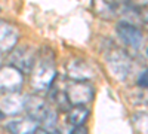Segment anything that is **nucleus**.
<instances>
[{
	"label": "nucleus",
	"mask_w": 148,
	"mask_h": 134,
	"mask_svg": "<svg viewBox=\"0 0 148 134\" xmlns=\"http://www.w3.org/2000/svg\"><path fill=\"white\" fill-rule=\"evenodd\" d=\"M24 110L27 112L28 118L36 121L37 124H42L46 128H52L56 124V113L52 110V107L42 95L34 94L25 97Z\"/></svg>",
	"instance_id": "obj_1"
},
{
	"label": "nucleus",
	"mask_w": 148,
	"mask_h": 134,
	"mask_svg": "<svg viewBox=\"0 0 148 134\" xmlns=\"http://www.w3.org/2000/svg\"><path fill=\"white\" fill-rule=\"evenodd\" d=\"M55 76H56V70H55L53 58L42 55L33 67L31 83L37 91H46L52 87Z\"/></svg>",
	"instance_id": "obj_2"
},
{
	"label": "nucleus",
	"mask_w": 148,
	"mask_h": 134,
	"mask_svg": "<svg viewBox=\"0 0 148 134\" xmlns=\"http://www.w3.org/2000/svg\"><path fill=\"white\" fill-rule=\"evenodd\" d=\"M64 92L71 106H84L93 99L95 90L88 81H70Z\"/></svg>",
	"instance_id": "obj_3"
},
{
	"label": "nucleus",
	"mask_w": 148,
	"mask_h": 134,
	"mask_svg": "<svg viewBox=\"0 0 148 134\" xmlns=\"http://www.w3.org/2000/svg\"><path fill=\"white\" fill-rule=\"evenodd\" d=\"M105 61L110 66L111 73L120 81H125L129 75V70L132 67L130 57L120 48H111L105 55Z\"/></svg>",
	"instance_id": "obj_4"
},
{
	"label": "nucleus",
	"mask_w": 148,
	"mask_h": 134,
	"mask_svg": "<svg viewBox=\"0 0 148 134\" xmlns=\"http://www.w3.org/2000/svg\"><path fill=\"white\" fill-rule=\"evenodd\" d=\"M117 33L120 36L121 42L126 46H129L130 49H133V51L144 49L145 39H144V34L138 26H132V24H127L125 21H120L117 24Z\"/></svg>",
	"instance_id": "obj_5"
},
{
	"label": "nucleus",
	"mask_w": 148,
	"mask_h": 134,
	"mask_svg": "<svg viewBox=\"0 0 148 134\" xmlns=\"http://www.w3.org/2000/svg\"><path fill=\"white\" fill-rule=\"evenodd\" d=\"M37 61L36 52L31 49L30 46H19L14 48V52L10 55V63L12 67H15L21 73H28L33 70L34 64Z\"/></svg>",
	"instance_id": "obj_6"
},
{
	"label": "nucleus",
	"mask_w": 148,
	"mask_h": 134,
	"mask_svg": "<svg viewBox=\"0 0 148 134\" xmlns=\"http://www.w3.org/2000/svg\"><path fill=\"white\" fill-rule=\"evenodd\" d=\"M24 83V76L15 67H5L0 69V91L5 92H16Z\"/></svg>",
	"instance_id": "obj_7"
},
{
	"label": "nucleus",
	"mask_w": 148,
	"mask_h": 134,
	"mask_svg": "<svg viewBox=\"0 0 148 134\" xmlns=\"http://www.w3.org/2000/svg\"><path fill=\"white\" fill-rule=\"evenodd\" d=\"M18 42V30L15 26L0 21V52L14 49Z\"/></svg>",
	"instance_id": "obj_8"
},
{
	"label": "nucleus",
	"mask_w": 148,
	"mask_h": 134,
	"mask_svg": "<svg viewBox=\"0 0 148 134\" xmlns=\"http://www.w3.org/2000/svg\"><path fill=\"white\" fill-rule=\"evenodd\" d=\"M24 101L25 97L19 95L18 92H9L0 101V112L3 115H16L24 110Z\"/></svg>",
	"instance_id": "obj_9"
},
{
	"label": "nucleus",
	"mask_w": 148,
	"mask_h": 134,
	"mask_svg": "<svg viewBox=\"0 0 148 134\" xmlns=\"http://www.w3.org/2000/svg\"><path fill=\"white\" fill-rule=\"evenodd\" d=\"M67 72L73 81H88L93 76L92 69L83 60H73L67 64Z\"/></svg>",
	"instance_id": "obj_10"
},
{
	"label": "nucleus",
	"mask_w": 148,
	"mask_h": 134,
	"mask_svg": "<svg viewBox=\"0 0 148 134\" xmlns=\"http://www.w3.org/2000/svg\"><path fill=\"white\" fill-rule=\"evenodd\" d=\"M36 121H33L31 118H21V119H12L6 124V128L12 133V134H31L36 128H37Z\"/></svg>",
	"instance_id": "obj_11"
},
{
	"label": "nucleus",
	"mask_w": 148,
	"mask_h": 134,
	"mask_svg": "<svg viewBox=\"0 0 148 134\" xmlns=\"http://www.w3.org/2000/svg\"><path fill=\"white\" fill-rule=\"evenodd\" d=\"M93 14L102 19H113L116 15V9L108 0H92Z\"/></svg>",
	"instance_id": "obj_12"
},
{
	"label": "nucleus",
	"mask_w": 148,
	"mask_h": 134,
	"mask_svg": "<svg viewBox=\"0 0 148 134\" xmlns=\"http://www.w3.org/2000/svg\"><path fill=\"white\" fill-rule=\"evenodd\" d=\"M89 118V109L86 106H73L68 110V122L74 127L83 125Z\"/></svg>",
	"instance_id": "obj_13"
},
{
	"label": "nucleus",
	"mask_w": 148,
	"mask_h": 134,
	"mask_svg": "<svg viewBox=\"0 0 148 134\" xmlns=\"http://www.w3.org/2000/svg\"><path fill=\"white\" fill-rule=\"evenodd\" d=\"M51 97H52V100L56 103V106H58L59 110H62V112H68L70 109H71V104H70V103H68V100H67L65 92L56 90V91H52V95H51Z\"/></svg>",
	"instance_id": "obj_14"
},
{
	"label": "nucleus",
	"mask_w": 148,
	"mask_h": 134,
	"mask_svg": "<svg viewBox=\"0 0 148 134\" xmlns=\"http://www.w3.org/2000/svg\"><path fill=\"white\" fill-rule=\"evenodd\" d=\"M70 134H89V131L84 125H79V127H74V130Z\"/></svg>",
	"instance_id": "obj_15"
},
{
	"label": "nucleus",
	"mask_w": 148,
	"mask_h": 134,
	"mask_svg": "<svg viewBox=\"0 0 148 134\" xmlns=\"http://www.w3.org/2000/svg\"><path fill=\"white\" fill-rule=\"evenodd\" d=\"M138 83H139V87H147V70H144L142 72V75L139 76V81H138Z\"/></svg>",
	"instance_id": "obj_16"
},
{
	"label": "nucleus",
	"mask_w": 148,
	"mask_h": 134,
	"mask_svg": "<svg viewBox=\"0 0 148 134\" xmlns=\"http://www.w3.org/2000/svg\"><path fill=\"white\" fill-rule=\"evenodd\" d=\"M31 134H47V130H45V128H39V127H37Z\"/></svg>",
	"instance_id": "obj_17"
},
{
	"label": "nucleus",
	"mask_w": 148,
	"mask_h": 134,
	"mask_svg": "<svg viewBox=\"0 0 148 134\" xmlns=\"http://www.w3.org/2000/svg\"><path fill=\"white\" fill-rule=\"evenodd\" d=\"M47 134H61L59 131H56V130H53V131H51V133H47Z\"/></svg>",
	"instance_id": "obj_18"
},
{
	"label": "nucleus",
	"mask_w": 148,
	"mask_h": 134,
	"mask_svg": "<svg viewBox=\"0 0 148 134\" xmlns=\"http://www.w3.org/2000/svg\"><path fill=\"white\" fill-rule=\"evenodd\" d=\"M3 116H5V115H3V113H2V112H0V119H2V118H3Z\"/></svg>",
	"instance_id": "obj_19"
},
{
	"label": "nucleus",
	"mask_w": 148,
	"mask_h": 134,
	"mask_svg": "<svg viewBox=\"0 0 148 134\" xmlns=\"http://www.w3.org/2000/svg\"><path fill=\"white\" fill-rule=\"evenodd\" d=\"M0 64H2V58H0Z\"/></svg>",
	"instance_id": "obj_20"
}]
</instances>
